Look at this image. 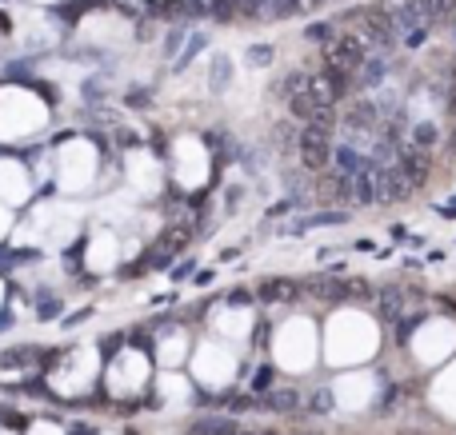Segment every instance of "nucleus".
Masks as SVG:
<instances>
[{"label":"nucleus","instance_id":"nucleus-15","mask_svg":"<svg viewBox=\"0 0 456 435\" xmlns=\"http://www.w3.org/2000/svg\"><path fill=\"white\" fill-rule=\"evenodd\" d=\"M352 196H357L360 204H376V184H373V164L352 176Z\"/></svg>","mask_w":456,"mask_h":435},{"label":"nucleus","instance_id":"nucleus-37","mask_svg":"<svg viewBox=\"0 0 456 435\" xmlns=\"http://www.w3.org/2000/svg\"><path fill=\"white\" fill-rule=\"evenodd\" d=\"M184 40V28H177V33H168V52H177V44Z\"/></svg>","mask_w":456,"mask_h":435},{"label":"nucleus","instance_id":"nucleus-7","mask_svg":"<svg viewBox=\"0 0 456 435\" xmlns=\"http://www.w3.org/2000/svg\"><path fill=\"white\" fill-rule=\"evenodd\" d=\"M256 296H261L264 304H296L300 300V284H293V280H284V275H272V280H264L261 288H256Z\"/></svg>","mask_w":456,"mask_h":435},{"label":"nucleus","instance_id":"nucleus-33","mask_svg":"<svg viewBox=\"0 0 456 435\" xmlns=\"http://www.w3.org/2000/svg\"><path fill=\"white\" fill-rule=\"evenodd\" d=\"M232 4V12H241V17H256V0H228Z\"/></svg>","mask_w":456,"mask_h":435},{"label":"nucleus","instance_id":"nucleus-26","mask_svg":"<svg viewBox=\"0 0 456 435\" xmlns=\"http://www.w3.org/2000/svg\"><path fill=\"white\" fill-rule=\"evenodd\" d=\"M428 28H432V24H416L412 33H405V44L408 49H421L424 40H428Z\"/></svg>","mask_w":456,"mask_h":435},{"label":"nucleus","instance_id":"nucleus-9","mask_svg":"<svg viewBox=\"0 0 456 435\" xmlns=\"http://www.w3.org/2000/svg\"><path fill=\"white\" fill-rule=\"evenodd\" d=\"M316 196H320L325 204H344V200H352V176L328 172V176L316 184Z\"/></svg>","mask_w":456,"mask_h":435},{"label":"nucleus","instance_id":"nucleus-8","mask_svg":"<svg viewBox=\"0 0 456 435\" xmlns=\"http://www.w3.org/2000/svg\"><path fill=\"white\" fill-rule=\"evenodd\" d=\"M304 288H309V296L325 300V304H341V300H348V280H336V275H316V280H309Z\"/></svg>","mask_w":456,"mask_h":435},{"label":"nucleus","instance_id":"nucleus-40","mask_svg":"<svg viewBox=\"0 0 456 435\" xmlns=\"http://www.w3.org/2000/svg\"><path fill=\"white\" fill-rule=\"evenodd\" d=\"M440 304H444V307H453V312H456V291H448V296H440Z\"/></svg>","mask_w":456,"mask_h":435},{"label":"nucleus","instance_id":"nucleus-22","mask_svg":"<svg viewBox=\"0 0 456 435\" xmlns=\"http://www.w3.org/2000/svg\"><path fill=\"white\" fill-rule=\"evenodd\" d=\"M328 411H332V391H328V387H316L312 400H309V416H328Z\"/></svg>","mask_w":456,"mask_h":435},{"label":"nucleus","instance_id":"nucleus-20","mask_svg":"<svg viewBox=\"0 0 456 435\" xmlns=\"http://www.w3.org/2000/svg\"><path fill=\"white\" fill-rule=\"evenodd\" d=\"M193 435H236V423H228V419H200L193 427Z\"/></svg>","mask_w":456,"mask_h":435},{"label":"nucleus","instance_id":"nucleus-12","mask_svg":"<svg viewBox=\"0 0 456 435\" xmlns=\"http://www.w3.org/2000/svg\"><path fill=\"white\" fill-rule=\"evenodd\" d=\"M344 128L348 132H373L376 128V104H368V100L352 104L348 116H344Z\"/></svg>","mask_w":456,"mask_h":435},{"label":"nucleus","instance_id":"nucleus-39","mask_svg":"<svg viewBox=\"0 0 456 435\" xmlns=\"http://www.w3.org/2000/svg\"><path fill=\"white\" fill-rule=\"evenodd\" d=\"M172 275H177V280H184V275H193V264H180V268H172Z\"/></svg>","mask_w":456,"mask_h":435},{"label":"nucleus","instance_id":"nucleus-41","mask_svg":"<svg viewBox=\"0 0 456 435\" xmlns=\"http://www.w3.org/2000/svg\"><path fill=\"white\" fill-rule=\"evenodd\" d=\"M448 152L456 156V128H453V136H448Z\"/></svg>","mask_w":456,"mask_h":435},{"label":"nucleus","instance_id":"nucleus-19","mask_svg":"<svg viewBox=\"0 0 456 435\" xmlns=\"http://www.w3.org/2000/svg\"><path fill=\"white\" fill-rule=\"evenodd\" d=\"M228 76H232L228 56H216V60H212V80H209V88H212V92H225V88H228Z\"/></svg>","mask_w":456,"mask_h":435},{"label":"nucleus","instance_id":"nucleus-24","mask_svg":"<svg viewBox=\"0 0 456 435\" xmlns=\"http://www.w3.org/2000/svg\"><path fill=\"white\" fill-rule=\"evenodd\" d=\"M432 140H437V128H432V124H416V128H412V144L416 148H428Z\"/></svg>","mask_w":456,"mask_h":435},{"label":"nucleus","instance_id":"nucleus-30","mask_svg":"<svg viewBox=\"0 0 456 435\" xmlns=\"http://www.w3.org/2000/svg\"><path fill=\"white\" fill-rule=\"evenodd\" d=\"M209 12H212V17H216V20H232V17H236L228 0H212V4H209Z\"/></svg>","mask_w":456,"mask_h":435},{"label":"nucleus","instance_id":"nucleus-31","mask_svg":"<svg viewBox=\"0 0 456 435\" xmlns=\"http://www.w3.org/2000/svg\"><path fill=\"white\" fill-rule=\"evenodd\" d=\"M272 379H277V375H272V368H261V371H256V379H252V391H268V387H272Z\"/></svg>","mask_w":456,"mask_h":435},{"label":"nucleus","instance_id":"nucleus-42","mask_svg":"<svg viewBox=\"0 0 456 435\" xmlns=\"http://www.w3.org/2000/svg\"><path fill=\"white\" fill-rule=\"evenodd\" d=\"M72 435H92V427H81V432H72Z\"/></svg>","mask_w":456,"mask_h":435},{"label":"nucleus","instance_id":"nucleus-11","mask_svg":"<svg viewBox=\"0 0 456 435\" xmlns=\"http://www.w3.org/2000/svg\"><path fill=\"white\" fill-rule=\"evenodd\" d=\"M373 300H376V312H380V320H400V312H405V288H400V284H389V288H380Z\"/></svg>","mask_w":456,"mask_h":435},{"label":"nucleus","instance_id":"nucleus-44","mask_svg":"<svg viewBox=\"0 0 456 435\" xmlns=\"http://www.w3.org/2000/svg\"><path fill=\"white\" fill-rule=\"evenodd\" d=\"M316 4H320V0H316Z\"/></svg>","mask_w":456,"mask_h":435},{"label":"nucleus","instance_id":"nucleus-25","mask_svg":"<svg viewBox=\"0 0 456 435\" xmlns=\"http://www.w3.org/2000/svg\"><path fill=\"white\" fill-rule=\"evenodd\" d=\"M200 49H204V36L196 33L193 40H188V49H184V52H180V56H177V68H188V60H193V56H196V52H200Z\"/></svg>","mask_w":456,"mask_h":435},{"label":"nucleus","instance_id":"nucleus-18","mask_svg":"<svg viewBox=\"0 0 456 435\" xmlns=\"http://www.w3.org/2000/svg\"><path fill=\"white\" fill-rule=\"evenodd\" d=\"M188 240H193V228H188V224H172L168 232H164V240H161V244L168 248V252H180V248H184Z\"/></svg>","mask_w":456,"mask_h":435},{"label":"nucleus","instance_id":"nucleus-4","mask_svg":"<svg viewBox=\"0 0 456 435\" xmlns=\"http://www.w3.org/2000/svg\"><path fill=\"white\" fill-rule=\"evenodd\" d=\"M373 184H376V204H396L412 192V184L405 180L400 168H373Z\"/></svg>","mask_w":456,"mask_h":435},{"label":"nucleus","instance_id":"nucleus-34","mask_svg":"<svg viewBox=\"0 0 456 435\" xmlns=\"http://www.w3.org/2000/svg\"><path fill=\"white\" fill-rule=\"evenodd\" d=\"M248 300H252V296H248V291H245V288H236V291H228V304H232V307H245V304H248Z\"/></svg>","mask_w":456,"mask_h":435},{"label":"nucleus","instance_id":"nucleus-14","mask_svg":"<svg viewBox=\"0 0 456 435\" xmlns=\"http://www.w3.org/2000/svg\"><path fill=\"white\" fill-rule=\"evenodd\" d=\"M332 156H336V172H341V176H357V172H364V168L373 164L368 156H360L357 148H336Z\"/></svg>","mask_w":456,"mask_h":435},{"label":"nucleus","instance_id":"nucleus-32","mask_svg":"<svg viewBox=\"0 0 456 435\" xmlns=\"http://www.w3.org/2000/svg\"><path fill=\"white\" fill-rule=\"evenodd\" d=\"M168 256H172V252H168L164 244H156V248H152V259H148V264H152V268H168Z\"/></svg>","mask_w":456,"mask_h":435},{"label":"nucleus","instance_id":"nucleus-5","mask_svg":"<svg viewBox=\"0 0 456 435\" xmlns=\"http://www.w3.org/2000/svg\"><path fill=\"white\" fill-rule=\"evenodd\" d=\"M428 168H432V156L424 148H416V144L400 148V172H405V180L412 188H421L424 180H428Z\"/></svg>","mask_w":456,"mask_h":435},{"label":"nucleus","instance_id":"nucleus-28","mask_svg":"<svg viewBox=\"0 0 456 435\" xmlns=\"http://www.w3.org/2000/svg\"><path fill=\"white\" fill-rule=\"evenodd\" d=\"M288 196H293V204H309V192L300 188V180H296V172H288Z\"/></svg>","mask_w":456,"mask_h":435},{"label":"nucleus","instance_id":"nucleus-17","mask_svg":"<svg viewBox=\"0 0 456 435\" xmlns=\"http://www.w3.org/2000/svg\"><path fill=\"white\" fill-rule=\"evenodd\" d=\"M300 88H304V72H284V76H280V84L272 88V96H277V100H288V96H296Z\"/></svg>","mask_w":456,"mask_h":435},{"label":"nucleus","instance_id":"nucleus-38","mask_svg":"<svg viewBox=\"0 0 456 435\" xmlns=\"http://www.w3.org/2000/svg\"><path fill=\"white\" fill-rule=\"evenodd\" d=\"M104 352H108V355L120 352V336H108V339H104Z\"/></svg>","mask_w":456,"mask_h":435},{"label":"nucleus","instance_id":"nucleus-16","mask_svg":"<svg viewBox=\"0 0 456 435\" xmlns=\"http://www.w3.org/2000/svg\"><path fill=\"white\" fill-rule=\"evenodd\" d=\"M328 224H348V212H320V216H312V220L293 224L288 232H309V228H328Z\"/></svg>","mask_w":456,"mask_h":435},{"label":"nucleus","instance_id":"nucleus-27","mask_svg":"<svg viewBox=\"0 0 456 435\" xmlns=\"http://www.w3.org/2000/svg\"><path fill=\"white\" fill-rule=\"evenodd\" d=\"M332 36H336V28H332V24H325V20H320V24H312V28H309V40H320V44H328Z\"/></svg>","mask_w":456,"mask_h":435},{"label":"nucleus","instance_id":"nucleus-13","mask_svg":"<svg viewBox=\"0 0 456 435\" xmlns=\"http://www.w3.org/2000/svg\"><path fill=\"white\" fill-rule=\"evenodd\" d=\"M268 411H280V416H293L296 407H300V395H296L293 387H268Z\"/></svg>","mask_w":456,"mask_h":435},{"label":"nucleus","instance_id":"nucleus-35","mask_svg":"<svg viewBox=\"0 0 456 435\" xmlns=\"http://www.w3.org/2000/svg\"><path fill=\"white\" fill-rule=\"evenodd\" d=\"M277 140H280V144H288V140H293V124H280V128H277Z\"/></svg>","mask_w":456,"mask_h":435},{"label":"nucleus","instance_id":"nucleus-29","mask_svg":"<svg viewBox=\"0 0 456 435\" xmlns=\"http://www.w3.org/2000/svg\"><path fill=\"white\" fill-rule=\"evenodd\" d=\"M348 296H360V300H373L376 291L368 288V280H348Z\"/></svg>","mask_w":456,"mask_h":435},{"label":"nucleus","instance_id":"nucleus-6","mask_svg":"<svg viewBox=\"0 0 456 435\" xmlns=\"http://www.w3.org/2000/svg\"><path fill=\"white\" fill-rule=\"evenodd\" d=\"M360 40H364V44H368V49H389L392 40H396V36H392V28H389V20L380 17V8H373V12H364V20H360Z\"/></svg>","mask_w":456,"mask_h":435},{"label":"nucleus","instance_id":"nucleus-36","mask_svg":"<svg viewBox=\"0 0 456 435\" xmlns=\"http://www.w3.org/2000/svg\"><path fill=\"white\" fill-rule=\"evenodd\" d=\"M129 104H148V92H145V88H132V96H129Z\"/></svg>","mask_w":456,"mask_h":435},{"label":"nucleus","instance_id":"nucleus-43","mask_svg":"<svg viewBox=\"0 0 456 435\" xmlns=\"http://www.w3.org/2000/svg\"><path fill=\"white\" fill-rule=\"evenodd\" d=\"M453 108H456V100H453Z\"/></svg>","mask_w":456,"mask_h":435},{"label":"nucleus","instance_id":"nucleus-1","mask_svg":"<svg viewBox=\"0 0 456 435\" xmlns=\"http://www.w3.org/2000/svg\"><path fill=\"white\" fill-rule=\"evenodd\" d=\"M325 60H328V72H336V76H344V80H357L360 65L368 60V44H364L357 33L332 36V40L325 44Z\"/></svg>","mask_w":456,"mask_h":435},{"label":"nucleus","instance_id":"nucleus-2","mask_svg":"<svg viewBox=\"0 0 456 435\" xmlns=\"http://www.w3.org/2000/svg\"><path fill=\"white\" fill-rule=\"evenodd\" d=\"M296 156L309 172H325L328 160H332V132L316 128V124H304L300 136H296Z\"/></svg>","mask_w":456,"mask_h":435},{"label":"nucleus","instance_id":"nucleus-3","mask_svg":"<svg viewBox=\"0 0 456 435\" xmlns=\"http://www.w3.org/2000/svg\"><path fill=\"white\" fill-rule=\"evenodd\" d=\"M304 92L312 96V104L336 108V100H344V92H348V80L336 72H312V76H304Z\"/></svg>","mask_w":456,"mask_h":435},{"label":"nucleus","instance_id":"nucleus-23","mask_svg":"<svg viewBox=\"0 0 456 435\" xmlns=\"http://www.w3.org/2000/svg\"><path fill=\"white\" fill-rule=\"evenodd\" d=\"M272 56H277V52H272V44H252V49H248V65L264 68V65H272Z\"/></svg>","mask_w":456,"mask_h":435},{"label":"nucleus","instance_id":"nucleus-21","mask_svg":"<svg viewBox=\"0 0 456 435\" xmlns=\"http://www.w3.org/2000/svg\"><path fill=\"white\" fill-rule=\"evenodd\" d=\"M0 188L8 196H20L24 192V180H20V172L13 168V164H0Z\"/></svg>","mask_w":456,"mask_h":435},{"label":"nucleus","instance_id":"nucleus-10","mask_svg":"<svg viewBox=\"0 0 456 435\" xmlns=\"http://www.w3.org/2000/svg\"><path fill=\"white\" fill-rule=\"evenodd\" d=\"M316 8V0H256V17H293V12H309Z\"/></svg>","mask_w":456,"mask_h":435}]
</instances>
